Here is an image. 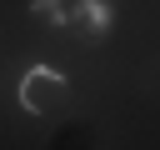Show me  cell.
Listing matches in <instances>:
<instances>
[{"label": "cell", "instance_id": "obj_3", "mask_svg": "<svg viewBox=\"0 0 160 150\" xmlns=\"http://www.w3.org/2000/svg\"><path fill=\"white\" fill-rule=\"evenodd\" d=\"M30 15H35L40 25H75V20H80V0H75V5H65V0H35Z\"/></svg>", "mask_w": 160, "mask_h": 150}, {"label": "cell", "instance_id": "obj_2", "mask_svg": "<svg viewBox=\"0 0 160 150\" xmlns=\"http://www.w3.org/2000/svg\"><path fill=\"white\" fill-rule=\"evenodd\" d=\"M110 25H115V5H105V0H80V20H75V30L105 35Z\"/></svg>", "mask_w": 160, "mask_h": 150}, {"label": "cell", "instance_id": "obj_1", "mask_svg": "<svg viewBox=\"0 0 160 150\" xmlns=\"http://www.w3.org/2000/svg\"><path fill=\"white\" fill-rule=\"evenodd\" d=\"M20 105L30 115H60L70 105V80L55 65H30L20 75Z\"/></svg>", "mask_w": 160, "mask_h": 150}]
</instances>
